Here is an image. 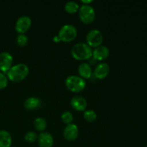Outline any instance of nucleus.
I'll return each instance as SVG.
<instances>
[{"label": "nucleus", "instance_id": "nucleus-16", "mask_svg": "<svg viewBox=\"0 0 147 147\" xmlns=\"http://www.w3.org/2000/svg\"><path fill=\"white\" fill-rule=\"evenodd\" d=\"M40 105V100L36 97H30L26 99L24 106L27 110L32 111L38 108Z\"/></svg>", "mask_w": 147, "mask_h": 147}, {"label": "nucleus", "instance_id": "nucleus-12", "mask_svg": "<svg viewBox=\"0 0 147 147\" xmlns=\"http://www.w3.org/2000/svg\"><path fill=\"white\" fill-rule=\"evenodd\" d=\"M37 141L40 147H53L54 139L48 132H42L37 136Z\"/></svg>", "mask_w": 147, "mask_h": 147}, {"label": "nucleus", "instance_id": "nucleus-21", "mask_svg": "<svg viewBox=\"0 0 147 147\" xmlns=\"http://www.w3.org/2000/svg\"><path fill=\"white\" fill-rule=\"evenodd\" d=\"M17 42L20 47H24L28 43V37L24 34H19L17 37Z\"/></svg>", "mask_w": 147, "mask_h": 147}, {"label": "nucleus", "instance_id": "nucleus-25", "mask_svg": "<svg viewBox=\"0 0 147 147\" xmlns=\"http://www.w3.org/2000/svg\"><path fill=\"white\" fill-rule=\"evenodd\" d=\"M10 147H14V146H10Z\"/></svg>", "mask_w": 147, "mask_h": 147}, {"label": "nucleus", "instance_id": "nucleus-3", "mask_svg": "<svg viewBox=\"0 0 147 147\" xmlns=\"http://www.w3.org/2000/svg\"><path fill=\"white\" fill-rule=\"evenodd\" d=\"M78 31L76 27L73 24H65L58 32V37L60 41L64 42H72L76 37Z\"/></svg>", "mask_w": 147, "mask_h": 147}, {"label": "nucleus", "instance_id": "nucleus-2", "mask_svg": "<svg viewBox=\"0 0 147 147\" xmlns=\"http://www.w3.org/2000/svg\"><path fill=\"white\" fill-rule=\"evenodd\" d=\"M93 50L85 42H78L71 49V55L77 60H88L92 57Z\"/></svg>", "mask_w": 147, "mask_h": 147}, {"label": "nucleus", "instance_id": "nucleus-17", "mask_svg": "<svg viewBox=\"0 0 147 147\" xmlns=\"http://www.w3.org/2000/svg\"><path fill=\"white\" fill-rule=\"evenodd\" d=\"M79 4L75 1H67L65 4V9L69 14H73L79 10Z\"/></svg>", "mask_w": 147, "mask_h": 147}, {"label": "nucleus", "instance_id": "nucleus-18", "mask_svg": "<svg viewBox=\"0 0 147 147\" xmlns=\"http://www.w3.org/2000/svg\"><path fill=\"white\" fill-rule=\"evenodd\" d=\"M34 129L38 131H43L47 128V121L42 117H38L34 121Z\"/></svg>", "mask_w": 147, "mask_h": 147}, {"label": "nucleus", "instance_id": "nucleus-24", "mask_svg": "<svg viewBox=\"0 0 147 147\" xmlns=\"http://www.w3.org/2000/svg\"><path fill=\"white\" fill-rule=\"evenodd\" d=\"M81 1L83 3V4H89L91 2H93L92 0H82Z\"/></svg>", "mask_w": 147, "mask_h": 147}, {"label": "nucleus", "instance_id": "nucleus-1", "mask_svg": "<svg viewBox=\"0 0 147 147\" xmlns=\"http://www.w3.org/2000/svg\"><path fill=\"white\" fill-rule=\"evenodd\" d=\"M29 74V67L24 63H18L9 70L7 78L14 83H18L26 78Z\"/></svg>", "mask_w": 147, "mask_h": 147}, {"label": "nucleus", "instance_id": "nucleus-14", "mask_svg": "<svg viewBox=\"0 0 147 147\" xmlns=\"http://www.w3.org/2000/svg\"><path fill=\"white\" fill-rule=\"evenodd\" d=\"M78 73L80 77L83 79H88L92 76V68L90 65L87 63H81L78 66Z\"/></svg>", "mask_w": 147, "mask_h": 147}, {"label": "nucleus", "instance_id": "nucleus-26", "mask_svg": "<svg viewBox=\"0 0 147 147\" xmlns=\"http://www.w3.org/2000/svg\"><path fill=\"white\" fill-rule=\"evenodd\" d=\"M145 147H147V145H146V146H145Z\"/></svg>", "mask_w": 147, "mask_h": 147}, {"label": "nucleus", "instance_id": "nucleus-23", "mask_svg": "<svg viewBox=\"0 0 147 147\" xmlns=\"http://www.w3.org/2000/svg\"><path fill=\"white\" fill-rule=\"evenodd\" d=\"M8 85V78L4 73L0 72V90L5 88Z\"/></svg>", "mask_w": 147, "mask_h": 147}, {"label": "nucleus", "instance_id": "nucleus-19", "mask_svg": "<svg viewBox=\"0 0 147 147\" xmlns=\"http://www.w3.org/2000/svg\"><path fill=\"white\" fill-rule=\"evenodd\" d=\"M83 118L88 122H93L97 118V114L93 110H86L83 113Z\"/></svg>", "mask_w": 147, "mask_h": 147}, {"label": "nucleus", "instance_id": "nucleus-7", "mask_svg": "<svg viewBox=\"0 0 147 147\" xmlns=\"http://www.w3.org/2000/svg\"><path fill=\"white\" fill-rule=\"evenodd\" d=\"M32 20L28 16H21L15 23V30L19 34H24L31 27Z\"/></svg>", "mask_w": 147, "mask_h": 147}, {"label": "nucleus", "instance_id": "nucleus-22", "mask_svg": "<svg viewBox=\"0 0 147 147\" xmlns=\"http://www.w3.org/2000/svg\"><path fill=\"white\" fill-rule=\"evenodd\" d=\"M24 140L28 143H34L37 140V135L33 131H29L24 136Z\"/></svg>", "mask_w": 147, "mask_h": 147}, {"label": "nucleus", "instance_id": "nucleus-5", "mask_svg": "<svg viewBox=\"0 0 147 147\" xmlns=\"http://www.w3.org/2000/svg\"><path fill=\"white\" fill-rule=\"evenodd\" d=\"M79 17L84 24H90L96 17V11L94 8L90 4H83L79 8Z\"/></svg>", "mask_w": 147, "mask_h": 147}, {"label": "nucleus", "instance_id": "nucleus-4", "mask_svg": "<svg viewBox=\"0 0 147 147\" xmlns=\"http://www.w3.org/2000/svg\"><path fill=\"white\" fill-rule=\"evenodd\" d=\"M65 86L73 93H78L84 90L86 86V80L80 76H70L65 79Z\"/></svg>", "mask_w": 147, "mask_h": 147}, {"label": "nucleus", "instance_id": "nucleus-11", "mask_svg": "<svg viewBox=\"0 0 147 147\" xmlns=\"http://www.w3.org/2000/svg\"><path fill=\"white\" fill-rule=\"evenodd\" d=\"M110 71V66L106 63H101L97 65L93 73L96 78L103 79L106 78Z\"/></svg>", "mask_w": 147, "mask_h": 147}, {"label": "nucleus", "instance_id": "nucleus-10", "mask_svg": "<svg viewBox=\"0 0 147 147\" xmlns=\"http://www.w3.org/2000/svg\"><path fill=\"white\" fill-rule=\"evenodd\" d=\"M70 104L73 109L78 111H85L87 107V100L81 96H76L72 98Z\"/></svg>", "mask_w": 147, "mask_h": 147}, {"label": "nucleus", "instance_id": "nucleus-8", "mask_svg": "<svg viewBox=\"0 0 147 147\" xmlns=\"http://www.w3.org/2000/svg\"><path fill=\"white\" fill-rule=\"evenodd\" d=\"M13 57L8 52L0 53V70L1 73H7L12 67Z\"/></svg>", "mask_w": 147, "mask_h": 147}, {"label": "nucleus", "instance_id": "nucleus-9", "mask_svg": "<svg viewBox=\"0 0 147 147\" xmlns=\"http://www.w3.org/2000/svg\"><path fill=\"white\" fill-rule=\"evenodd\" d=\"M79 134V130L77 125L75 123L67 125L63 131V136L66 140L69 142L75 141L78 138Z\"/></svg>", "mask_w": 147, "mask_h": 147}, {"label": "nucleus", "instance_id": "nucleus-15", "mask_svg": "<svg viewBox=\"0 0 147 147\" xmlns=\"http://www.w3.org/2000/svg\"><path fill=\"white\" fill-rule=\"evenodd\" d=\"M11 143V134L6 130H0V147H10Z\"/></svg>", "mask_w": 147, "mask_h": 147}, {"label": "nucleus", "instance_id": "nucleus-6", "mask_svg": "<svg viewBox=\"0 0 147 147\" xmlns=\"http://www.w3.org/2000/svg\"><path fill=\"white\" fill-rule=\"evenodd\" d=\"M103 37L102 33L98 30H91L88 32L86 35V42L87 44L90 46V47H96L101 45L103 42Z\"/></svg>", "mask_w": 147, "mask_h": 147}, {"label": "nucleus", "instance_id": "nucleus-13", "mask_svg": "<svg viewBox=\"0 0 147 147\" xmlns=\"http://www.w3.org/2000/svg\"><path fill=\"white\" fill-rule=\"evenodd\" d=\"M109 53H110L109 52V49L106 46L102 45H101L96 47L93 50V55H92V56H93L95 60L101 61V60H105V59H106L109 57Z\"/></svg>", "mask_w": 147, "mask_h": 147}, {"label": "nucleus", "instance_id": "nucleus-20", "mask_svg": "<svg viewBox=\"0 0 147 147\" xmlns=\"http://www.w3.org/2000/svg\"><path fill=\"white\" fill-rule=\"evenodd\" d=\"M61 119H62V121H63L65 123H66L67 125L73 123V114H72L71 112L70 111L64 112V113L61 115Z\"/></svg>", "mask_w": 147, "mask_h": 147}]
</instances>
